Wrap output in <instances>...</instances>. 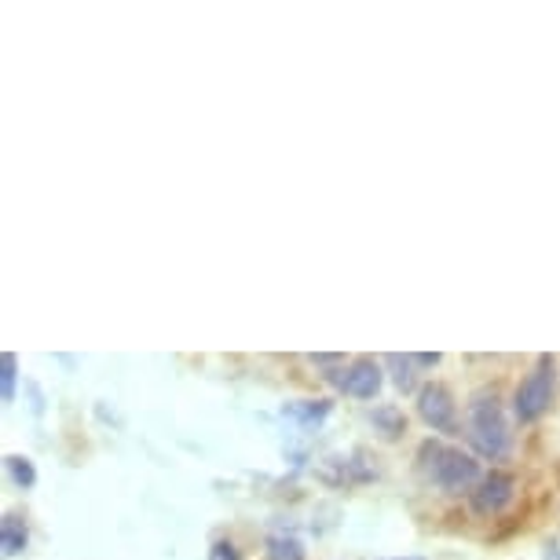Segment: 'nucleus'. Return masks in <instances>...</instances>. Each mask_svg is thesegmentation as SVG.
<instances>
[{"label":"nucleus","instance_id":"f03ea898","mask_svg":"<svg viewBox=\"0 0 560 560\" xmlns=\"http://www.w3.org/2000/svg\"><path fill=\"white\" fill-rule=\"evenodd\" d=\"M421 465H425L429 480L436 488L458 494V491H469L472 483H480V462L472 454H465L458 447H443V443H425L421 447Z\"/></svg>","mask_w":560,"mask_h":560},{"label":"nucleus","instance_id":"1a4fd4ad","mask_svg":"<svg viewBox=\"0 0 560 560\" xmlns=\"http://www.w3.org/2000/svg\"><path fill=\"white\" fill-rule=\"evenodd\" d=\"M8 472H12V480L19 483V488H34V483H37L34 462L23 458V454H8Z\"/></svg>","mask_w":560,"mask_h":560},{"label":"nucleus","instance_id":"6e6552de","mask_svg":"<svg viewBox=\"0 0 560 560\" xmlns=\"http://www.w3.org/2000/svg\"><path fill=\"white\" fill-rule=\"evenodd\" d=\"M268 557L271 560H304V546L293 535H271L268 538Z\"/></svg>","mask_w":560,"mask_h":560},{"label":"nucleus","instance_id":"7ed1b4c3","mask_svg":"<svg viewBox=\"0 0 560 560\" xmlns=\"http://www.w3.org/2000/svg\"><path fill=\"white\" fill-rule=\"evenodd\" d=\"M553 385H557V374H553V359L542 355L535 363L532 374L524 377L521 388H516L513 396V415L521 421H535L542 418L549 404H553Z\"/></svg>","mask_w":560,"mask_h":560},{"label":"nucleus","instance_id":"f8f14e48","mask_svg":"<svg viewBox=\"0 0 560 560\" xmlns=\"http://www.w3.org/2000/svg\"><path fill=\"white\" fill-rule=\"evenodd\" d=\"M209 560H242V557H238V549L231 542H217L213 553H209Z\"/></svg>","mask_w":560,"mask_h":560},{"label":"nucleus","instance_id":"9b49d317","mask_svg":"<svg viewBox=\"0 0 560 560\" xmlns=\"http://www.w3.org/2000/svg\"><path fill=\"white\" fill-rule=\"evenodd\" d=\"M15 366H19V359H15V352H4L0 355V382H4V399H15Z\"/></svg>","mask_w":560,"mask_h":560},{"label":"nucleus","instance_id":"f257e3e1","mask_svg":"<svg viewBox=\"0 0 560 560\" xmlns=\"http://www.w3.org/2000/svg\"><path fill=\"white\" fill-rule=\"evenodd\" d=\"M465 429H469V440L483 458H505L510 454V421H505V410L494 393H477L465 407Z\"/></svg>","mask_w":560,"mask_h":560},{"label":"nucleus","instance_id":"39448f33","mask_svg":"<svg viewBox=\"0 0 560 560\" xmlns=\"http://www.w3.org/2000/svg\"><path fill=\"white\" fill-rule=\"evenodd\" d=\"M513 494H516V480L510 472H491V477H483L477 483V491H472V510L480 516H494L513 502Z\"/></svg>","mask_w":560,"mask_h":560},{"label":"nucleus","instance_id":"9d476101","mask_svg":"<svg viewBox=\"0 0 560 560\" xmlns=\"http://www.w3.org/2000/svg\"><path fill=\"white\" fill-rule=\"evenodd\" d=\"M388 363L396 366V385L404 388V393H410L415 388V359H404V355H388Z\"/></svg>","mask_w":560,"mask_h":560},{"label":"nucleus","instance_id":"20e7f679","mask_svg":"<svg viewBox=\"0 0 560 560\" xmlns=\"http://www.w3.org/2000/svg\"><path fill=\"white\" fill-rule=\"evenodd\" d=\"M418 415L425 425H432L436 432H454L458 425V407H454L451 393L443 385H425L418 393Z\"/></svg>","mask_w":560,"mask_h":560},{"label":"nucleus","instance_id":"0eeeda50","mask_svg":"<svg viewBox=\"0 0 560 560\" xmlns=\"http://www.w3.org/2000/svg\"><path fill=\"white\" fill-rule=\"evenodd\" d=\"M0 546H4L8 557H15V553H23V549H26V524H23V516H19V513H8L4 524H0Z\"/></svg>","mask_w":560,"mask_h":560},{"label":"nucleus","instance_id":"423d86ee","mask_svg":"<svg viewBox=\"0 0 560 560\" xmlns=\"http://www.w3.org/2000/svg\"><path fill=\"white\" fill-rule=\"evenodd\" d=\"M341 388L355 399H374L377 388H382V366H377L374 359H359V363L345 370Z\"/></svg>","mask_w":560,"mask_h":560}]
</instances>
